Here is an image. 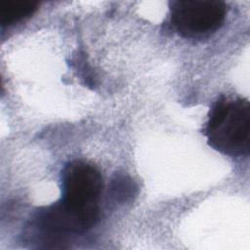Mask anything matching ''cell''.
I'll return each instance as SVG.
<instances>
[{
  "instance_id": "6da1fadb",
  "label": "cell",
  "mask_w": 250,
  "mask_h": 250,
  "mask_svg": "<svg viewBox=\"0 0 250 250\" xmlns=\"http://www.w3.org/2000/svg\"><path fill=\"white\" fill-rule=\"evenodd\" d=\"M204 132L214 149L229 156H247L250 148L248 100L221 97L209 111Z\"/></svg>"
},
{
  "instance_id": "7a4b0ae2",
  "label": "cell",
  "mask_w": 250,
  "mask_h": 250,
  "mask_svg": "<svg viewBox=\"0 0 250 250\" xmlns=\"http://www.w3.org/2000/svg\"><path fill=\"white\" fill-rule=\"evenodd\" d=\"M227 10V5L222 1L177 0L170 2V21L182 36L202 37L223 25Z\"/></svg>"
},
{
  "instance_id": "3957f363",
  "label": "cell",
  "mask_w": 250,
  "mask_h": 250,
  "mask_svg": "<svg viewBox=\"0 0 250 250\" xmlns=\"http://www.w3.org/2000/svg\"><path fill=\"white\" fill-rule=\"evenodd\" d=\"M103 188L100 171L92 164L73 160L62 171V199L80 211L100 216L99 198Z\"/></svg>"
},
{
  "instance_id": "277c9868",
  "label": "cell",
  "mask_w": 250,
  "mask_h": 250,
  "mask_svg": "<svg viewBox=\"0 0 250 250\" xmlns=\"http://www.w3.org/2000/svg\"><path fill=\"white\" fill-rule=\"evenodd\" d=\"M99 217L70 207L62 200L39 209L35 227L46 235L83 233L98 222Z\"/></svg>"
},
{
  "instance_id": "5b68a950",
  "label": "cell",
  "mask_w": 250,
  "mask_h": 250,
  "mask_svg": "<svg viewBox=\"0 0 250 250\" xmlns=\"http://www.w3.org/2000/svg\"><path fill=\"white\" fill-rule=\"evenodd\" d=\"M38 3L29 0H3L0 2V22L10 25L30 17Z\"/></svg>"
},
{
  "instance_id": "8992f818",
  "label": "cell",
  "mask_w": 250,
  "mask_h": 250,
  "mask_svg": "<svg viewBox=\"0 0 250 250\" xmlns=\"http://www.w3.org/2000/svg\"><path fill=\"white\" fill-rule=\"evenodd\" d=\"M135 189L136 187L134 182H132V180L126 176H117L112 181V195H114L118 200L126 201L128 198L132 197V195L135 193Z\"/></svg>"
}]
</instances>
